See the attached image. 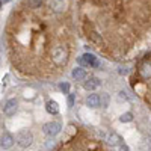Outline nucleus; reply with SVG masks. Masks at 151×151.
<instances>
[{
	"mask_svg": "<svg viewBox=\"0 0 151 151\" xmlns=\"http://www.w3.org/2000/svg\"><path fill=\"white\" fill-rule=\"evenodd\" d=\"M45 110L50 113V115H58V113H59L58 101H55V100H48V101L45 103Z\"/></svg>",
	"mask_w": 151,
	"mask_h": 151,
	"instance_id": "ddd939ff",
	"label": "nucleus"
},
{
	"mask_svg": "<svg viewBox=\"0 0 151 151\" xmlns=\"http://www.w3.org/2000/svg\"><path fill=\"white\" fill-rule=\"evenodd\" d=\"M100 85H101V80H100L98 77H95V76H92V77H88L85 82H83V88L86 91H95L97 88H100Z\"/></svg>",
	"mask_w": 151,
	"mask_h": 151,
	"instance_id": "6e6552de",
	"label": "nucleus"
},
{
	"mask_svg": "<svg viewBox=\"0 0 151 151\" xmlns=\"http://www.w3.org/2000/svg\"><path fill=\"white\" fill-rule=\"evenodd\" d=\"M74 101H76V94H70L68 95V106L73 107L74 106Z\"/></svg>",
	"mask_w": 151,
	"mask_h": 151,
	"instance_id": "dca6fc26",
	"label": "nucleus"
},
{
	"mask_svg": "<svg viewBox=\"0 0 151 151\" xmlns=\"http://www.w3.org/2000/svg\"><path fill=\"white\" fill-rule=\"evenodd\" d=\"M14 142H15V139H14V136H12L11 133L5 132V133L2 134V148H3V150H9V148H12Z\"/></svg>",
	"mask_w": 151,
	"mask_h": 151,
	"instance_id": "9b49d317",
	"label": "nucleus"
},
{
	"mask_svg": "<svg viewBox=\"0 0 151 151\" xmlns=\"http://www.w3.org/2000/svg\"><path fill=\"white\" fill-rule=\"evenodd\" d=\"M118 151H130V148L125 145V144H122V145H119L118 147Z\"/></svg>",
	"mask_w": 151,
	"mask_h": 151,
	"instance_id": "f3484780",
	"label": "nucleus"
},
{
	"mask_svg": "<svg viewBox=\"0 0 151 151\" xmlns=\"http://www.w3.org/2000/svg\"><path fill=\"white\" fill-rule=\"evenodd\" d=\"M110 147H119V145H122V137L118 134V133H115V132H112L109 136H107V141H106Z\"/></svg>",
	"mask_w": 151,
	"mask_h": 151,
	"instance_id": "f8f14e48",
	"label": "nucleus"
},
{
	"mask_svg": "<svg viewBox=\"0 0 151 151\" xmlns=\"http://www.w3.org/2000/svg\"><path fill=\"white\" fill-rule=\"evenodd\" d=\"M18 109V100L17 98H9L3 106V113L6 116H14Z\"/></svg>",
	"mask_w": 151,
	"mask_h": 151,
	"instance_id": "0eeeda50",
	"label": "nucleus"
},
{
	"mask_svg": "<svg viewBox=\"0 0 151 151\" xmlns=\"http://www.w3.org/2000/svg\"><path fill=\"white\" fill-rule=\"evenodd\" d=\"M0 2H2V3H8V2H9V0H0Z\"/></svg>",
	"mask_w": 151,
	"mask_h": 151,
	"instance_id": "a211bd4d",
	"label": "nucleus"
},
{
	"mask_svg": "<svg viewBox=\"0 0 151 151\" xmlns=\"http://www.w3.org/2000/svg\"><path fill=\"white\" fill-rule=\"evenodd\" d=\"M17 145L20 147V148H27V147H30L32 145V142H33V134H32V132H29V130H21L18 134H17Z\"/></svg>",
	"mask_w": 151,
	"mask_h": 151,
	"instance_id": "20e7f679",
	"label": "nucleus"
},
{
	"mask_svg": "<svg viewBox=\"0 0 151 151\" xmlns=\"http://www.w3.org/2000/svg\"><path fill=\"white\" fill-rule=\"evenodd\" d=\"M103 103H101V95H98V94H89L86 98V106L88 107H91V109H97L100 107Z\"/></svg>",
	"mask_w": 151,
	"mask_h": 151,
	"instance_id": "1a4fd4ad",
	"label": "nucleus"
},
{
	"mask_svg": "<svg viewBox=\"0 0 151 151\" xmlns=\"http://www.w3.org/2000/svg\"><path fill=\"white\" fill-rule=\"evenodd\" d=\"M119 121H121V122H132V121H133V113H132V112L122 113V115L119 116Z\"/></svg>",
	"mask_w": 151,
	"mask_h": 151,
	"instance_id": "4468645a",
	"label": "nucleus"
},
{
	"mask_svg": "<svg viewBox=\"0 0 151 151\" xmlns=\"http://www.w3.org/2000/svg\"><path fill=\"white\" fill-rule=\"evenodd\" d=\"M77 62H79L82 67H94V68L100 67L98 59H97L94 55H91V53H85V55L79 56V58H77Z\"/></svg>",
	"mask_w": 151,
	"mask_h": 151,
	"instance_id": "423d86ee",
	"label": "nucleus"
},
{
	"mask_svg": "<svg viewBox=\"0 0 151 151\" xmlns=\"http://www.w3.org/2000/svg\"><path fill=\"white\" fill-rule=\"evenodd\" d=\"M32 11L18 6L8 26V47L14 68L26 77L53 79L70 65L73 33L67 14L52 12L47 6Z\"/></svg>",
	"mask_w": 151,
	"mask_h": 151,
	"instance_id": "f257e3e1",
	"label": "nucleus"
},
{
	"mask_svg": "<svg viewBox=\"0 0 151 151\" xmlns=\"http://www.w3.org/2000/svg\"><path fill=\"white\" fill-rule=\"evenodd\" d=\"M60 147L58 151H112L109 144L103 142L88 134V132H82L77 129L73 136L60 141Z\"/></svg>",
	"mask_w": 151,
	"mask_h": 151,
	"instance_id": "f03ea898",
	"label": "nucleus"
},
{
	"mask_svg": "<svg viewBox=\"0 0 151 151\" xmlns=\"http://www.w3.org/2000/svg\"><path fill=\"white\" fill-rule=\"evenodd\" d=\"M59 89L64 92V94L70 95V83H68V82H62V83L59 85Z\"/></svg>",
	"mask_w": 151,
	"mask_h": 151,
	"instance_id": "2eb2a0df",
	"label": "nucleus"
},
{
	"mask_svg": "<svg viewBox=\"0 0 151 151\" xmlns=\"http://www.w3.org/2000/svg\"><path fill=\"white\" fill-rule=\"evenodd\" d=\"M133 88L134 92L151 106V59L147 56L142 60H139L136 67Z\"/></svg>",
	"mask_w": 151,
	"mask_h": 151,
	"instance_id": "7ed1b4c3",
	"label": "nucleus"
},
{
	"mask_svg": "<svg viewBox=\"0 0 151 151\" xmlns=\"http://www.w3.org/2000/svg\"><path fill=\"white\" fill-rule=\"evenodd\" d=\"M62 130V124L58 122V121H52V122H45L42 125V133L50 136V137H53L56 134H59Z\"/></svg>",
	"mask_w": 151,
	"mask_h": 151,
	"instance_id": "39448f33",
	"label": "nucleus"
},
{
	"mask_svg": "<svg viewBox=\"0 0 151 151\" xmlns=\"http://www.w3.org/2000/svg\"><path fill=\"white\" fill-rule=\"evenodd\" d=\"M71 76H73V79H76L77 82H82V80H86L88 73H86V70H85L83 67H76V68L73 70Z\"/></svg>",
	"mask_w": 151,
	"mask_h": 151,
	"instance_id": "9d476101",
	"label": "nucleus"
}]
</instances>
